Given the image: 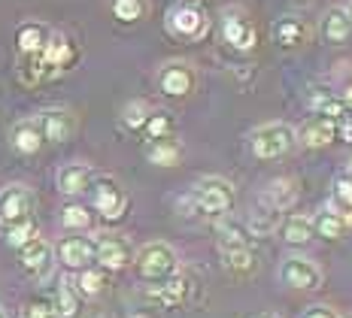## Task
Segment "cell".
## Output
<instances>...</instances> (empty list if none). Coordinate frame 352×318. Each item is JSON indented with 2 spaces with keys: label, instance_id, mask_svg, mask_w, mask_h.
Returning <instances> with one entry per match:
<instances>
[{
  "label": "cell",
  "instance_id": "cell-1",
  "mask_svg": "<svg viewBox=\"0 0 352 318\" xmlns=\"http://www.w3.org/2000/svg\"><path fill=\"white\" fill-rule=\"evenodd\" d=\"M249 227L240 225L237 218L225 216L222 225H219V251L225 258V267L231 273H249L255 267L252 258V246H249Z\"/></svg>",
  "mask_w": 352,
  "mask_h": 318
},
{
  "label": "cell",
  "instance_id": "cell-2",
  "mask_svg": "<svg viewBox=\"0 0 352 318\" xmlns=\"http://www.w3.org/2000/svg\"><path fill=\"white\" fill-rule=\"evenodd\" d=\"M134 267L143 282L164 285L167 279L176 276L179 261H176V251L167 242H146L140 251H134Z\"/></svg>",
  "mask_w": 352,
  "mask_h": 318
},
{
  "label": "cell",
  "instance_id": "cell-3",
  "mask_svg": "<svg viewBox=\"0 0 352 318\" xmlns=\"http://www.w3.org/2000/svg\"><path fill=\"white\" fill-rule=\"evenodd\" d=\"M298 143V134L295 128H289L285 122H267L261 128L252 130L249 137V146H252V155L261 161H276V158H285Z\"/></svg>",
  "mask_w": 352,
  "mask_h": 318
},
{
  "label": "cell",
  "instance_id": "cell-4",
  "mask_svg": "<svg viewBox=\"0 0 352 318\" xmlns=\"http://www.w3.org/2000/svg\"><path fill=\"white\" fill-rule=\"evenodd\" d=\"M192 201L197 206V212L212 218H225L234 209V185L222 176H204L201 182L195 185Z\"/></svg>",
  "mask_w": 352,
  "mask_h": 318
},
{
  "label": "cell",
  "instance_id": "cell-5",
  "mask_svg": "<svg viewBox=\"0 0 352 318\" xmlns=\"http://www.w3.org/2000/svg\"><path fill=\"white\" fill-rule=\"evenodd\" d=\"M88 191H91V203H94V209H98L100 218L119 221L124 212H128V194H124V188L113 179V176H94V182Z\"/></svg>",
  "mask_w": 352,
  "mask_h": 318
},
{
  "label": "cell",
  "instance_id": "cell-6",
  "mask_svg": "<svg viewBox=\"0 0 352 318\" xmlns=\"http://www.w3.org/2000/svg\"><path fill=\"white\" fill-rule=\"evenodd\" d=\"M167 31L173 36H179V40H201L210 31V19L197 3L186 0V3H176L167 12Z\"/></svg>",
  "mask_w": 352,
  "mask_h": 318
},
{
  "label": "cell",
  "instance_id": "cell-7",
  "mask_svg": "<svg viewBox=\"0 0 352 318\" xmlns=\"http://www.w3.org/2000/svg\"><path fill=\"white\" fill-rule=\"evenodd\" d=\"M280 279H283V285L295 288V291H316L322 285V267L313 258L289 255L280 264Z\"/></svg>",
  "mask_w": 352,
  "mask_h": 318
},
{
  "label": "cell",
  "instance_id": "cell-8",
  "mask_svg": "<svg viewBox=\"0 0 352 318\" xmlns=\"http://www.w3.org/2000/svg\"><path fill=\"white\" fill-rule=\"evenodd\" d=\"M34 212V194L28 185H6L0 188V225L12 227L19 221H28Z\"/></svg>",
  "mask_w": 352,
  "mask_h": 318
},
{
  "label": "cell",
  "instance_id": "cell-9",
  "mask_svg": "<svg viewBox=\"0 0 352 318\" xmlns=\"http://www.w3.org/2000/svg\"><path fill=\"white\" fill-rule=\"evenodd\" d=\"M52 251H55L58 261H61L67 270H73V273H79V270H85V267H91L94 264V240L91 236H82V234L61 236Z\"/></svg>",
  "mask_w": 352,
  "mask_h": 318
},
{
  "label": "cell",
  "instance_id": "cell-10",
  "mask_svg": "<svg viewBox=\"0 0 352 318\" xmlns=\"http://www.w3.org/2000/svg\"><path fill=\"white\" fill-rule=\"evenodd\" d=\"M94 261L104 270H124L134 261V249L119 234H100L94 240Z\"/></svg>",
  "mask_w": 352,
  "mask_h": 318
},
{
  "label": "cell",
  "instance_id": "cell-11",
  "mask_svg": "<svg viewBox=\"0 0 352 318\" xmlns=\"http://www.w3.org/2000/svg\"><path fill=\"white\" fill-rule=\"evenodd\" d=\"M155 82L164 98H188L195 88V70L186 61H167V64H161Z\"/></svg>",
  "mask_w": 352,
  "mask_h": 318
},
{
  "label": "cell",
  "instance_id": "cell-12",
  "mask_svg": "<svg viewBox=\"0 0 352 318\" xmlns=\"http://www.w3.org/2000/svg\"><path fill=\"white\" fill-rule=\"evenodd\" d=\"M73 58H76L73 43L64 34H52V36H49V43H46V49H43V55H40L43 73H46V76H55V73H61V70L70 67Z\"/></svg>",
  "mask_w": 352,
  "mask_h": 318
},
{
  "label": "cell",
  "instance_id": "cell-13",
  "mask_svg": "<svg viewBox=\"0 0 352 318\" xmlns=\"http://www.w3.org/2000/svg\"><path fill=\"white\" fill-rule=\"evenodd\" d=\"M91 182H94V170L88 167V164H82V161L64 164L61 170H58V176H55L58 191H61V194H67V197L85 194V191L91 188Z\"/></svg>",
  "mask_w": 352,
  "mask_h": 318
},
{
  "label": "cell",
  "instance_id": "cell-14",
  "mask_svg": "<svg viewBox=\"0 0 352 318\" xmlns=\"http://www.w3.org/2000/svg\"><path fill=\"white\" fill-rule=\"evenodd\" d=\"M52 258H55V251L43 236H34L31 242H25L19 249L21 267H25V273H31V276H46L49 267H52Z\"/></svg>",
  "mask_w": 352,
  "mask_h": 318
},
{
  "label": "cell",
  "instance_id": "cell-15",
  "mask_svg": "<svg viewBox=\"0 0 352 318\" xmlns=\"http://www.w3.org/2000/svg\"><path fill=\"white\" fill-rule=\"evenodd\" d=\"M36 124H40L46 143H67L73 128H76V122H73L67 109H46V113L36 115Z\"/></svg>",
  "mask_w": 352,
  "mask_h": 318
},
{
  "label": "cell",
  "instance_id": "cell-16",
  "mask_svg": "<svg viewBox=\"0 0 352 318\" xmlns=\"http://www.w3.org/2000/svg\"><path fill=\"white\" fill-rule=\"evenodd\" d=\"M10 143L19 155H36L46 139H43V130H40V124H36V118H21V122L12 124Z\"/></svg>",
  "mask_w": 352,
  "mask_h": 318
},
{
  "label": "cell",
  "instance_id": "cell-17",
  "mask_svg": "<svg viewBox=\"0 0 352 318\" xmlns=\"http://www.w3.org/2000/svg\"><path fill=\"white\" fill-rule=\"evenodd\" d=\"M298 137H300V146H307V149H322V146H328L337 137V122L325 115H313L307 118V124L300 128Z\"/></svg>",
  "mask_w": 352,
  "mask_h": 318
},
{
  "label": "cell",
  "instance_id": "cell-18",
  "mask_svg": "<svg viewBox=\"0 0 352 318\" xmlns=\"http://www.w3.org/2000/svg\"><path fill=\"white\" fill-rule=\"evenodd\" d=\"M222 34H225V43L234 46L237 52H249L255 49V27L240 16V12H228L222 21Z\"/></svg>",
  "mask_w": 352,
  "mask_h": 318
},
{
  "label": "cell",
  "instance_id": "cell-19",
  "mask_svg": "<svg viewBox=\"0 0 352 318\" xmlns=\"http://www.w3.org/2000/svg\"><path fill=\"white\" fill-rule=\"evenodd\" d=\"M49 36H52V31H49L46 25H40V21H25V25H19V31H16L19 52H21L25 58L43 55V49H46Z\"/></svg>",
  "mask_w": 352,
  "mask_h": 318
},
{
  "label": "cell",
  "instance_id": "cell-20",
  "mask_svg": "<svg viewBox=\"0 0 352 318\" xmlns=\"http://www.w3.org/2000/svg\"><path fill=\"white\" fill-rule=\"evenodd\" d=\"M310 109L316 115H325V118H343L349 113L346 109V103L340 100V94H334V91H328V88H310Z\"/></svg>",
  "mask_w": 352,
  "mask_h": 318
},
{
  "label": "cell",
  "instance_id": "cell-21",
  "mask_svg": "<svg viewBox=\"0 0 352 318\" xmlns=\"http://www.w3.org/2000/svg\"><path fill=\"white\" fill-rule=\"evenodd\" d=\"M331 209L340 212L343 218H352V167L340 170L331 185Z\"/></svg>",
  "mask_w": 352,
  "mask_h": 318
},
{
  "label": "cell",
  "instance_id": "cell-22",
  "mask_svg": "<svg viewBox=\"0 0 352 318\" xmlns=\"http://www.w3.org/2000/svg\"><path fill=\"white\" fill-rule=\"evenodd\" d=\"M179 155H182V146L176 143L173 137H167V139H149V143H146V158H149L152 164H158V167L179 164Z\"/></svg>",
  "mask_w": 352,
  "mask_h": 318
},
{
  "label": "cell",
  "instance_id": "cell-23",
  "mask_svg": "<svg viewBox=\"0 0 352 318\" xmlns=\"http://www.w3.org/2000/svg\"><path fill=\"white\" fill-rule=\"evenodd\" d=\"M313 221V236H322V240H340L343 231H346V225L349 221L340 216V212H334L331 206L328 209H322L316 218H310Z\"/></svg>",
  "mask_w": 352,
  "mask_h": 318
},
{
  "label": "cell",
  "instance_id": "cell-24",
  "mask_svg": "<svg viewBox=\"0 0 352 318\" xmlns=\"http://www.w3.org/2000/svg\"><path fill=\"white\" fill-rule=\"evenodd\" d=\"M322 34H325L328 43H343V40H349L352 25H349L346 10H340V6H331V10L325 12V19H322Z\"/></svg>",
  "mask_w": 352,
  "mask_h": 318
},
{
  "label": "cell",
  "instance_id": "cell-25",
  "mask_svg": "<svg viewBox=\"0 0 352 318\" xmlns=\"http://www.w3.org/2000/svg\"><path fill=\"white\" fill-rule=\"evenodd\" d=\"M274 36H276V43H280V46L295 49V46H304V43H307V27H304V21H300V19L285 16V19L276 21Z\"/></svg>",
  "mask_w": 352,
  "mask_h": 318
},
{
  "label": "cell",
  "instance_id": "cell-26",
  "mask_svg": "<svg viewBox=\"0 0 352 318\" xmlns=\"http://www.w3.org/2000/svg\"><path fill=\"white\" fill-rule=\"evenodd\" d=\"M283 240L289 246H307L313 240V221L307 216H289L283 221Z\"/></svg>",
  "mask_w": 352,
  "mask_h": 318
},
{
  "label": "cell",
  "instance_id": "cell-27",
  "mask_svg": "<svg viewBox=\"0 0 352 318\" xmlns=\"http://www.w3.org/2000/svg\"><path fill=\"white\" fill-rule=\"evenodd\" d=\"M295 182L292 179H274L267 185V191H264V197H261V203H267V206H274V209H285L292 201H295Z\"/></svg>",
  "mask_w": 352,
  "mask_h": 318
},
{
  "label": "cell",
  "instance_id": "cell-28",
  "mask_svg": "<svg viewBox=\"0 0 352 318\" xmlns=\"http://www.w3.org/2000/svg\"><path fill=\"white\" fill-rule=\"evenodd\" d=\"M70 285H73V291L79 294V297H98L100 291H104V273L100 270H94V267H85V270H79L76 273V279H70Z\"/></svg>",
  "mask_w": 352,
  "mask_h": 318
},
{
  "label": "cell",
  "instance_id": "cell-29",
  "mask_svg": "<svg viewBox=\"0 0 352 318\" xmlns=\"http://www.w3.org/2000/svg\"><path fill=\"white\" fill-rule=\"evenodd\" d=\"M149 10V0H109V12L122 21V25H134Z\"/></svg>",
  "mask_w": 352,
  "mask_h": 318
},
{
  "label": "cell",
  "instance_id": "cell-30",
  "mask_svg": "<svg viewBox=\"0 0 352 318\" xmlns=\"http://www.w3.org/2000/svg\"><path fill=\"white\" fill-rule=\"evenodd\" d=\"M280 209H274V206L261 203L258 212H252V218H249V234L252 236H267L276 231V225H280Z\"/></svg>",
  "mask_w": 352,
  "mask_h": 318
},
{
  "label": "cell",
  "instance_id": "cell-31",
  "mask_svg": "<svg viewBox=\"0 0 352 318\" xmlns=\"http://www.w3.org/2000/svg\"><path fill=\"white\" fill-rule=\"evenodd\" d=\"M61 227L70 234H82L91 227V212H88L82 203H67L61 209Z\"/></svg>",
  "mask_w": 352,
  "mask_h": 318
},
{
  "label": "cell",
  "instance_id": "cell-32",
  "mask_svg": "<svg viewBox=\"0 0 352 318\" xmlns=\"http://www.w3.org/2000/svg\"><path fill=\"white\" fill-rule=\"evenodd\" d=\"M55 309H58V315L61 318H73L79 313V294L73 291V285H70V276H64V282L58 285V294H55Z\"/></svg>",
  "mask_w": 352,
  "mask_h": 318
},
{
  "label": "cell",
  "instance_id": "cell-33",
  "mask_svg": "<svg viewBox=\"0 0 352 318\" xmlns=\"http://www.w3.org/2000/svg\"><path fill=\"white\" fill-rule=\"evenodd\" d=\"M146 137L149 139H167L173 134V115L164 113V109H152L149 118H146Z\"/></svg>",
  "mask_w": 352,
  "mask_h": 318
},
{
  "label": "cell",
  "instance_id": "cell-34",
  "mask_svg": "<svg viewBox=\"0 0 352 318\" xmlns=\"http://www.w3.org/2000/svg\"><path fill=\"white\" fill-rule=\"evenodd\" d=\"M149 113L152 109H149V103L146 100H131V103H124V109H122V124L124 128H131V130H143Z\"/></svg>",
  "mask_w": 352,
  "mask_h": 318
},
{
  "label": "cell",
  "instance_id": "cell-35",
  "mask_svg": "<svg viewBox=\"0 0 352 318\" xmlns=\"http://www.w3.org/2000/svg\"><path fill=\"white\" fill-rule=\"evenodd\" d=\"M186 291H188L186 279H182V276H173V279H167L164 285L155 288V297L164 303V306H176V303L186 300Z\"/></svg>",
  "mask_w": 352,
  "mask_h": 318
},
{
  "label": "cell",
  "instance_id": "cell-36",
  "mask_svg": "<svg viewBox=\"0 0 352 318\" xmlns=\"http://www.w3.org/2000/svg\"><path fill=\"white\" fill-rule=\"evenodd\" d=\"M34 236H36V225H34V218L19 221V225L6 227V242H10L12 249H21V246H25V242H31Z\"/></svg>",
  "mask_w": 352,
  "mask_h": 318
},
{
  "label": "cell",
  "instance_id": "cell-37",
  "mask_svg": "<svg viewBox=\"0 0 352 318\" xmlns=\"http://www.w3.org/2000/svg\"><path fill=\"white\" fill-rule=\"evenodd\" d=\"M21 318H61V315H58L55 303L49 300V297H34V300L25 306Z\"/></svg>",
  "mask_w": 352,
  "mask_h": 318
},
{
  "label": "cell",
  "instance_id": "cell-38",
  "mask_svg": "<svg viewBox=\"0 0 352 318\" xmlns=\"http://www.w3.org/2000/svg\"><path fill=\"white\" fill-rule=\"evenodd\" d=\"M300 318H337V313L328 306V303H313V306L304 309V315Z\"/></svg>",
  "mask_w": 352,
  "mask_h": 318
},
{
  "label": "cell",
  "instance_id": "cell-39",
  "mask_svg": "<svg viewBox=\"0 0 352 318\" xmlns=\"http://www.w3.org/2000/svg\"><path fill=\"white\" fill-rule=\"evenodd\" d=\"M340 100H343V103H346V109H352V82H349L346 88H343V94H340Z\"/></svg>",
  "mask_w": 352,
  "mask_h": 318
},
{
  "label": "cell",
  "instance_id": "cell-40",
  "mask_svg": "<svg viewBox=\"0 0 352 318\" xmlns=\"http://www.w3.org/2000/svg\"><path fill=\"white\" fill-rule=\"evenodd\" d=\"M346 16H349V25H352V3H349V10H346Z\"/></svg>",
  "mask_w": 352,
  "mask_h": 318
},
{
  "label": "cell",
  "instance_id": "cell-41",
  "mask_svg": "<svg viewBox=\"0 0 352 318\" xmlns=\"http://www.w3.org/2000/svg\"><path fill=\"white\" fill-rule=\"evenodd\" d=\"M0 318H10V315H6V309H3V306H0Z\"/></svg>",
  "mask_w": 352,
  "mask_h": 318
},
{
  "label": "cell",
  "instance_id": "cell-42",
  "mask_svg": "<svg viewBox=\"0 0 352 318\" xmlns=\"http://www.w3.org/2000/svg\"><path fill=\"white\" fill-rule=\"evenodd\" d=\"M134 318H146V315H134Z\"/></svg>",
  "mask_w": 352,
  "mask_h": 318
},
{
  "label": "cell",
  "instance_id": "cell-43",
  "mask_svg": "<svg viewBox=\"0 0 352 318\" xmlns=\"http://www.w3.org/2000/svg\"><path fill=\"white\" fill-rule=\"evenodd\" d=\"M340 318H352V315H340Z\"/></svg>",
  "mask_w": 352,
  "mask_h": 318
}]
</instances>
